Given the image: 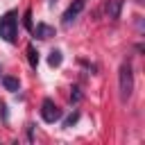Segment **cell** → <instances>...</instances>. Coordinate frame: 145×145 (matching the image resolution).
Here are the masks:
<instances>
[{
	"instance_id": "cell-1",
	"label": "cell",
	"mask_w": 145,
	"mask_h": 145,
	"mask_svg": "<svg viewBox=\"0 0 145 145\" xmlns=\"http://www.w3.org/2000/svg\"><path fill=\"white\" fill-rule=\"evenodd\" d=\"M118 91H120V100H129L131 97V91H134V72H131V66L129 63H122L120 70H118Z\"/></svg>"
},
{
	"instance_id": "cell-2",
	"label": "cell",
	"mask_w": 145,
	"mask_h": 145,
	"mask_svg": "<svg viewBox=\"0 0 145 145\" xmlns=\"http://www.w3.org/2000/svg\"><path fill=\"white\" fill-rule=\"evenodd\" d=\"M16 29H18L16 11H7L5 16H0V36L7 43H16Z\"/></svg>"
},
{
	"instance_id": "cell-3",
	"label": "cell",
	"mask_w": 145,
	"mask_h": 145,
	"mask_svg": "<svg viewBox=\"0 0 145 145\" xmlns=\"http://www.w3.org/2000/svg\"><path fill=\"white\" fill-rule=\"evenodd\" d=\"M41 118H43L45 122H50V125H52V122H57V120L61 118V109H59L50 97H45V100H43V104H41Z\"/></svg>"
},
{
	"instance_id": "cell-4",
	"label": "cell",
	"mask_w": 145,
	"mask_h": 145,
	"mask_svg": "<svg viewBox=\"0 0 145 145\" xmlns=\"http://www.w3.org/2000/svg\"><path fill=\"white\" fill-rule=\"evenodd\" d=\"M84 9V0H75L66 11H63V25H70L77 16H79V11Z\"/></svg>"
},
{
	"instance_id": "cell-5",
	"label": "cell",
	"mask_w": 145,
	"mask_h": 145,
	"mask_svg": "<svg viewBox=\"0 0 145 145\" xmlns=\"http://www.w3.org/2000/svg\"><path fill=\"white\" fill-rule=\"evenodd\" d=\"M120 9H122V0H109V5H106V14H109V18H120Z\"/></svg>"
},
{
	"instance_id": "cell-6",
	"label": "cell",
	"mask_w": 145,
	"mask_h": 145,
	"mask_svg": "<svg viewBox=\"0 0 145 145\" xmlns=\"http://www.w3.org/2000/svg\"><path fill=\"white\" fill-rule=\"evenodd\" d=\"M36 36L39 39H50V36H54V27H50L45 23H39L36 25Z\"/></svg>"
},
{
	"instance_id": "cell-7",
	"label": "cell",
	"mask_w": 145,
	"mask_h": 145,
	"mask_svg": "<svg viewBox=\"0 0 145 145\" xmlns=\"http://www.w3.org/2000/svg\"><path fill=\"white\" fill-rule=\"evenodd\" d=\"M27 61H29V66H32V68H36V66H39V50H36L32 43L27 45Z\"/></svg>"
},
{
	"instance_id": "cell-8",
	"label": "cell",
	"mask_w": 145,
	"mask_h": 145,
	"mask_svg": "<svg viewBox=\"0 0 145 145\" xmlns=\"http://www.w3.org/2000/svg\"><path fill=\"white\" fill-rule=\"evenodd\" d=\"M2 86H5L7 91H18V88H20L18 79H16V77H11V75H5V77H2Z\"/></svg>"
},
{
	"instance_id": "cell-9",
	"label": "cell",
	"mask_w": 145,
	"mask_h": 145,
	"mask_svg": "<svg viewBox=\"0 0 145 145\" xmlns=\"http://www.w3.org/2000/svg\"><path fill=\"white\" fill-rule=\"evenodd\" d=\"M48 63H50L52 68H57V66L61 63V52H59V50H52L50 57H48Z\"/></svg>"
},
{
	"instance_id": "cell-10",
	"label": "cell",
	"mask_w": 145,
	"mask_h": 145,
	"mask_svg": "<svg viewBox=\"0 0 145 145\" xmlns=\"http://www.w3.org/2000/svg\"><path fill=\"white\" fill-rule=\"evenodd\" d=\"M77 120H79V113H77V111H72V113H70V116L63 120V127H72Z\"/></svg>"
},
{
	"instance_id": "cell-11",
	"label": "cell",
	"mask_w": 145,
	"mask_h": 145,
	"mask_svg": "<svg viewBox=\"0 0 145 145\" xmlns=\"http://www.w3.org/2000/svg\"><path fill=\"white\" fill-rule=\"evenodd\" d=\"M23 23H25V27H27V29H29V32H32V29H34V25H32V11H29V9H27V11H25V18H23Z\"/></svg>"
},
{
	"instance_id": "cell-12",
	"label": "cell",
	"mask_w": 145,
	"mask_h": 145,
	"mask_svg": "<svg viewBox=\"0 0 145 145\" xmlns=\"http://www.w3.org/2000/svg\"><path fill=\"white\" fill-rule=\"evenodd\" d=\"M79 100H82V93H79V88L75 86V88H72V93H70V102H75V104H77Z\"/></svg>"
}]
</instances>
